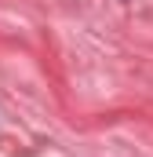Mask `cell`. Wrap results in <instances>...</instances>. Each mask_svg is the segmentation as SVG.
Wrapping results in <instances>:
<instances>
[]
</instances>
